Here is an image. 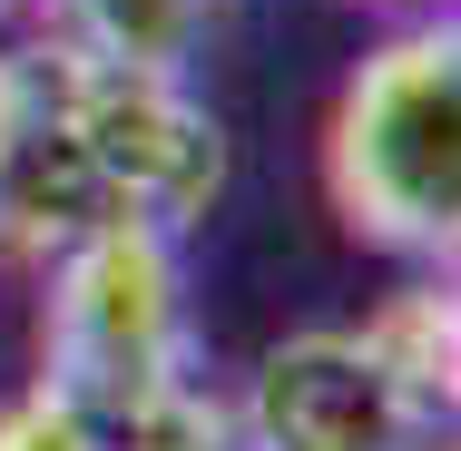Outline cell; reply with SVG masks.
Wrapping results in <instances>:
<instances>
[{
	"label": "cell",
	"mask_w": 461,
	"mask_h": 451,
	"mask_svg": "<svg viewBox=\"0 0 461 451\" xmlns=\"http://www.w3.org/2000/svg\"><path fill=\"white\" fill-rule=\"evenodd\" d=\"M324 196H334L354 246L452 275V246H461V30L452 10L393 30L334 89Z\"/></svg>",
	"instance_id": "cell-1"
},
{
	"label": "cell",
	"mask_w": 461,
	"mask_h": 451,
	"mask_svg": "<svg viewBox=\"0 0 461 451\" xmlns=\"http://www.w3.org/2000/svg\"><path fill=\"white\" fill-rule=\"evenodd\" d=\"M30 89L98 216L186 236L226 196V118L196 98L186 59H138L79 30H50L30 40Z\"/></svg>",
	"instance_id": "cell-2"
},
{
	"label": "cell",
	"mask_w": 461,
	"mask_h": 451,
	"mask_svg": "<svg viewBox=\"0 0 461 451\" xmlns=\"http://www.w3.org/2000/svg\"><path fill=\"white\" fill-rule=\"evenodd\" d=\"M186 363H196V324L167 226L98 216L40 256V392L108 422L118 402L158 392Z\"/></svg>",
	"instance_id": "cell-3"
},
{
	"label": "cell",
	"mask_w": 461,
	"mask_h": 451,
	"mask_svg": "<svg viewBox=\"0 0 461 451\" xmlns=\"http://www.w3.org/2000/svg\"><path fill=\"white\" fill-rule=\"evenodd\" d=\"M236 432L246 451H432L452 442V422L402 392V373L373 354L364 324H304L266 344V363L236 392Z\"/></svg>",
	"instance_id": "cell-4"
},
{
	"label": "cell",
	"mask_w": 461,
	"mask_h": 451,
	"mask_svg": "<svg viewBox=\"0 0 461 451\" xmlns=\"http://www.w3.org/2000/svg\"><path fill=\"white\" fill-rule=\"evenodd\" d=\"M364 334H373V354L402 373V392H422V402L452 422V402H461V304H452V275L412 266V284L383 294L364 314Z\"/></svg>",
	"instance_id": "cell-5"
},
{
	"label": "cell",
	"mask_w": 461,
	"mask_h": 451,
	"mask_svg": "<svg viewBox=\"0 0 461 451\" xmlns=\"http://www.w3.org/2000/svg\"><path fill=\"white\" fill-rule=\"evenodd\" d=\"M98 442L108 451H246V432H236V392L206 383V363H186L158 392L118 402V412L98 422Z\"/></svg>",
	"instance_id": "cell-6"
},
{
	"label": "cell",
	"mask_w": 461,
	"mask_h": 451,
	"mask_svg": "<svg viewBox=\"0 0 461 451\" xmlns=\"http://www.w3.org/2000/svg\"><path fill=\"white\" fill-rule=\"evenodd\" d=\"M20 118H30V50H0V167L20 148Z\"/></svg>",
	"instance_id": "cell-7"
},
{
	"label": "cell",
	"mask_w": 461,
	"mask_h": 451,
	"mask_svg": "<svg viewBox=\"0 0 461 451\" xmlns=\"http://www.w3.org/2000/svg\"><path fill=\"white\" fill-rule=\"evenodd\" d=\"M383 10H412V20H432V10H452V0H383Z\"/></svg>",
	"instance_id": "cell-8"
},
{
	"label": "cell",
	"mask_w": 461,
	"mask_h": 451,
	"mask_svg": "<svg viewBox=\"0 0 461 451\" xmlns=\"http://www.w3.org/2000/svg\"><path fill=\"white\" fill-rule=\"evenodd\" d=\"M432 451H452V442H432Z\"/></svg>",
	"instance_id": "cell-9"
}]
</instances>
